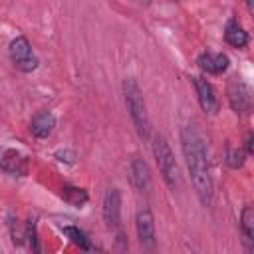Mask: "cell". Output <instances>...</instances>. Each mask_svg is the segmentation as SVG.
Returning <instances> with one entry per match:
<instances>
[{"label": "cell", "instance_id": "6da1fadb", "mask_svg": "<svg viewBox=\"0 0 254 254\" xmlns=\"http://www.w3.org/2000/svg\"><path fill=\"white\" fill-rule=\"evenodd\" d=\"M181 149L185 155V163L192 181V187L196 190L198 200L204 206H210L212 202V177H210V163H208V149L204 143V137L196 125H185L181 129Z\"/></svg>", "mask_w": 254, "mask_h": 254}, {"label": "cell", "instance_id": "7a4b0ae2", "mask_svg": "<svg viewBox=\"0 0 254 254\" xmlns=\"http://www.w3.org/2000/svg\"><path fill=\"white\" fill-rule=\"evenodd\" d=\"M123 95H125V105L127 111L131 115V121L137 129V133L141 137L149 135V115H147V105H145V97L143 91L139 87V83L133 77H127L123 81Z\"/></svg>", "mask_w": 254, "mask_h": 254}, {"label": "cell", "instance_id": "3957f363", "mask_svg": "<svg viewBox=\"0 0 254 254\" xmlns=\"http://www.w3.org/2000/svg\"><path fill=\"white\" fill-rule=\"evenodd\" d=\"M153 155L159 167V173L163 177V181L167 183L169 189H177L179 187V167L175 161V155L167 143V139L163 135H155L153 137Z\"/></svg>", "mask_w": 254, "mask_h": 254}, {"label": "cell", "instance_id": "277c9868", "mask_svg": "<svg viewBox=\"0 0 254 254\" xmlns=\"http://www.w3.org/2000/svg\"><path fill=\"white\" fill-rule=\"evenodd\" d=\"M8 54H10V60L12 64L16 65V69L20 71H34L38 67V58L32 50V44L26 36H18L10 42V48H8Z\"/></svg>", "mask_w": 254, "mask_h": 254}, {"label": "cell", "instance_id": "5b68a950", "mask_svg": "<svg viewBox=\"0 0 254 254\" xmlns=\"http://www.w3.org/2000/svg\"><path fill=\"white\" fill-rule=\"evenodd\" d=\"M226 93H228L230 107H232L236 113H240V115L250 113V109H252V91H250V87H248L244 81L232 79V81L228 83Z\"/></svg>", "mask_w": 254, "mask_h": 254}, {"label": "cell", "instance_id": "8992f818", "mask_svg": "<svg viewBox=\"0 0 254 254\" xmlns=\"http://www.w3.org/2000/svg\"><path fill=\"white\" fill-rule=\"evenodd\" d=\"M192 83H194L196 97H198V103H200L202 111L214 115L220 107V101H218V95H216V89L212 87V83L206 81L204 77H192Z\"/></svg>", "mask_w": 254, "mask_h": 254}, {"label": "cell", "instance_id": "52a82bcc", "mask_svg": "<svg viewBox=\"0 0 254 254\" xmlns=\"http://www.w3.org/2000/svg\"><path fill=\"white\" fill-rule=\"evenodd\" d=\"M135 230H137V238H139L141 246H147V248L155 246V218L149 208H141L137 212Z\"/></svg>", "mask_w": 254, "mask_h": 254}, {"label": "cell", "instance_id": "ba28073f", "mask_svg": "<svg viewBox=\"0 0 254 254\" xmlns=\"http://www.w3.org/2000/svg\"><path fill=\"white\" fill-rule=\"evenodd\" d=\"M121 218V192L119 189H109L103 196V220L109 228H115Z\"/></svg>", "mask_w": 254, "mask_h": 254}, {"label": "cell", "instance_id": "9c48e42d", "mask_svg": "<svg viewBox=\"0 0 254 254\" xmlns=\"http://www.w3.org/2000/svg\"><path fill=\"white\" fill-rule=\"evenodd\" d=\"M129 183L139 192H143L151 187V171L143 159H133L129 163Z\"/></svg>", "mask_w": 254, "mask_h": 254}, {"label": "cell", "instance_id": "30bf717a", "mask_svg": "<svg viewBox=\"0 0 254 254\" xmlns=\"http://www.w3.org/2000/svg\"><path fill=\"white\" fill-rule=\"evenodd\" d=\"M198 67L204 71V73H210V75H220L226 71L228 67V56L226 54H212V52H206V54H200L198 56Z\"/></svg>", "mask_w": 254, "mask_h": 254}, {"label": "cell", "instance_id": "8fae6325", "mask_svg": "<svg viewBox=\"0 0 254 254\" xmlns=\"http://www.w3.org/2000/svg\"><path fill=\"white\" fill-rule=\"evenodd\" d=\"M54 127H56V117H54L50 111H42V113L34 115V119H32V123H30V131H32V135L38 137V139L50 137L52 131H54Z\"/></svg>", "mask_w": 254, "mask_h": 254}, {"label": "cell", "instance_id": "7c38bea8", "mask_svg": "<svg viewBox=\"0 0 254 254\" xmlns=\"http://www.w3.org/2000/svg\"><path fill=\"white\" fill-rule=\"evenodd\" d=\"M0 167L8 173L22 175V173H26V159L18 151L6 149V151H0Z\"/></svg>", "mask_w": 254, "mask_h": 254}, {"label": "cell", "instance_id": "4fadbf2b", "mask_svg": "<svg viewBox=\"0 0 254 254\" xmlns=\"http://www.w3.org/2000/svg\"><path fill=\"white\" fill-rule=\"evenodd\" d=\"M240 228H242V240L248 252L254 250V206L246 204L242 210V218H240Z\"/></svg>", "mask_w": 254, "mask_h": 254}, {"label": "cell", "instance_id": "5bb4252c", "mask_svg": "<svg viewBox=\"0 0 254 254\" xmlns=\"http://www.w3.org/2000/svg\"><path fill=\"white\" fill-rule=\"evenodd\" d=\"M224 40H226V44L232 46V48H244V46L248 44V34H246L244 28L232 18V20L226 24V28H224Z\"/></svg>", "mask_w": 254, "mask_h": 254}, {"label": "cell", "instance_id": "9a60e30c", "mask_svg": "<svg viewBox=\"0 0 254 254\" xmlns=\"http://www.w3.org/2000/svg\"><path fill=\"white\" fill-rule=\"evenodd\" d=\"M62 196H64V200H67L69 204H73L77 208L87 202V192L83 189H79V187H64L62 189Z\"/></svg>", "mask_w": 254, "mask_h": 254}, {"label": "cell", "instance_id": "2e32d148", "mask_svg": "<svg viewBox=\"0 0 254 254\" xmlns=\"http://www.w3.org/2000/svg\"><path fill=\"white\" fill-rule=\"evenodd\" d=\"M64 232L69 236V240L73 242V244H77L79 248H83V250H89L91 248V244H89V240H87V236L79 230V228H75V226H65L64 228Z\"/></svg>", "mask_w": 254, "mask_h": 254}, {"label": "cell", "instance_id": "e0dca14e", "mask_svg": "<svg viewBox=\"0 0 254 254\" xmlns=\"http://www.w3.org/2000/svg\"><path fill=\"white\" fill-rule=\"evenodd\" d=\"M244 159H246V151L242 149H234V147H228V155H226V161L232 169H240L244 165Z\"/></svg>", "mask_w": 254, "mask_h": 254}, {"label": "cell", "instance_id": "ac0fdd59", "mask_svg": "<svg viewBox=\"0 0 254 254\" xmlns=\"http://www.w3.org/2000/svg\"><path fill=\"white\" fill-rule=\"evenodd\" d=\"M252 153H254V135L248 133V137H246V155H252Z\"/></svg>", "mask_w": 254, "mask_h": 254}, {"label": "cell", "instance_id": "d6986e66", "mask_svg": "<svg viewBox=\"0 0 254 254\" xmlns=\"http://www.w3.org/2000/svg\"><path fill=\"white\" fill-rule=\"evenodd\" d=\"M246 8H248V12L252 14V12H254V0H246Z\"/></svg>", "mask_w": 254, "mask_h": 254}]
</instances>
